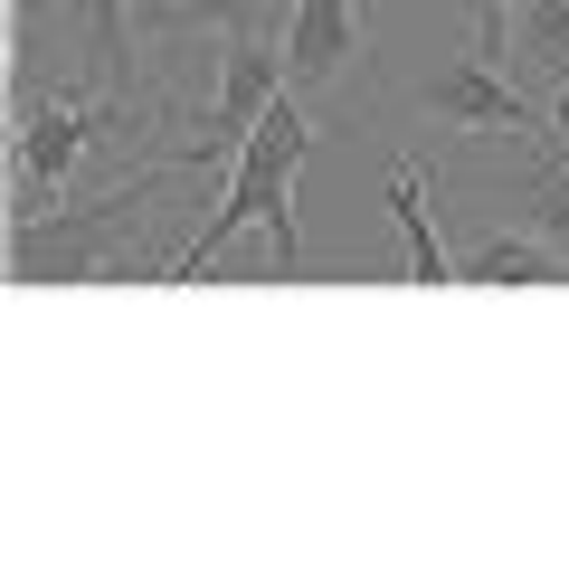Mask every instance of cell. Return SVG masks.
Here are the masks:
<instances>
[{
  "label": "cell",
  "instance_id": "cell-4",
  "mask_svg": "<svg viewBox=\"0 0 569 569\" xmlns=\"http://www.w3.org/2000/svg\"><path fill=\"white\" fill-rule=\"evenodd\" d=\"M276 96H284V39H266V20L228 29V39H219V96H209V114H200L209 171L238 162V142L257 133V114H266Z\"/></svg>",
  "mask_w": 569,
  "mask_h": 569
},
{
  "label": "cell",
  "instance_id": "cell-5",
  "mask_svg": "<svg viewBox=\"0 0 569 569\" xmlns=\"http://www.w3.org/2000/svg\"><path fill=\"white\" fill-rule=\"evenodd\" d=\"M370 67V20L361 0H295L284 10V86L295 96H332V86H351Z\"/></svg>",
  "mask_w": 569,
  "mask_h": 569
},
{
  "label": "cell",
  "instance_id": "cell-10",
  "mask_svg": "<svg viewBox=\"0 0 569 569\" xmlns=\"http://www.w3.org/2000/svg\"><path fill=\"white\" fill-rule=\"evenodd\" d=\"M266 20V0H181V20L171 29H200V39H228V29Z\"/></svg>",
  "mask_w": 569,
  "mask_h": 569
},
{
  "label": "cell",
  "instance_id": "cell-12",
  "mask_svg": "<svg viewBox=\"0 0 569 569\" xmlns=\"http://www.w3.org/2000/svg\"><path fill=\"white\" fill-rule=\"evenodd\" d=\"M171 20H181V0H133V29H142V39H162Z\"/></svg>",
  "mask_w": 569,
  "mask_h": 569
},
{
  "label": "cell",
  "instance_id": "cell-3",
  "mask_svg": "<svg viewBox=\"0 0 569 569\" xmlns=\"http://www.w3.org/2000/svg\"><path fill=\"white\" fill-rule=\"evenodd\" d=\"M418 123H437V133H493V142L541 133L531 86H512L503 67H493V48H456V58H437V77L418 86Z\"/></svg>",
  "mask_w": 569,
  "mask_h": 569
},
{
  "label": "cell",
  "instance_id": "cell-2",
  "mask_svg": "<svg viewBox=\"0 0 569 569\" xmlns=\"http://www.w3.org/2000/svg\"><path fill=\"white\" fill-rule=\"evenodd\" d=\"M313 104L295 96V86H284L276 104H266L257 114V133L238 142V162H228V190H219V209H209L200 219V238L181 247V257H171V276L162 284H200L209 266L228 257V247L247 238V228H266V266H276L284 284L305 276V238H295V171L313 162Z\"/></svg>",
  "mask_w": 569,
  "mask_h": 569
},
{
  "label": "cell",
  "instance_id": "cell-8",
  "mask_svg": "<svg viewBox=\"0 0 569 569\" xmlns=\"http://www.w3.org/2000/svg\"><path fill=\"white\" fill-rule=\"evenodd\" d=\"M437 181L427 171H399L389 181V219H399V238H408V284H466V266L447 257V238H437Z\"/></svg>",
  "mask_w": 569,
  "mask_h": 569
},
{
  "label": "cell",
  "instance_id": "cell-13",
  "mask_svg": "<svg viewBox=\"0 0 569 569\" xmlns=\"http://www.w3.org/2000/svg\"><path fill=\"white\" fill-rule=\"evenodd\" d=\"M550 142H560V152H569V86H560V96H550Z\"/></svg>",
  "mask_w": 569,
  "mask_h": 569
},
{
  "label": "cell",
  "instance_id": "cell-6",
  "mask_svg": "<svg viewBox=\"0 0 569 569\" xmlns=\"http://www.w3.org/2000/svg\"><path fill=\"white\" fill-rule=\"evenodd\" d=\"M493 200H503L522 228H541V238L569 257V152H560L550 133H541V142H531V133L512 142V171L493 181Z\"/></svg>",
  "mask_w": 569,
  "mask_h": 569
},
{
  "label": "cell",
  "instance_id": "cell-7",
  "mask_svg": "<svg viewBox=\"0 0 569 569\" xmlns=\"http://www.w3.org/2000/svg\"><path fill=\"white\" fill-rule=\"evenodd\" d=\"M456 266H466V284H560L569 276V257L541 238V228H522V219L493 228V238H475Z\"/></svg>",
  "mask_w": 569,
  "mask_h": 569
},
{
  "label": "cell",
  "instance_id": "cell-1",
  "mask_svg": "<svg viewBox=\"0 0 569 569\" xmlns=\"http://www.w3.org/2000/svg\"><path fill=\"white\" fill-rule=\"evenodd\" d=\"M190 171H209L200 142H181V152H162V162H133L104 200L86 209H48V219H10V284L20 295H48V284H104V276H133V266H152V200H171V190L190 181ZM162 276V266H152Z\"/></svg>",
  "mask_w": 569,
  "mask_h": 569
},
{
  "label": "cell",
  "instance_id": "cell-9",
  "mask_svg": "<svg viewBox=\"0 0 569 569\" xmlns=\"http://www.w3.org/2000/svg\"><path fill=\"white\" fill-rule=\"evenodd\" d=\"M512 67H522L531 96L569 86V0H522L512 10Z\"/></svg>",
  "mask_w": 569,
  "mask_h": 569
},
{
  "label": "cell",
  "instance_id": "cell-11",
  "mask_svg": "<svg viewBox=\"0 0 569 569\" xmlns=\"http://www.w3.org/2000/svg\"><path fill=\"white\" fill-rule=\"evenodd\" d=\"M456 10L475 20V48H493V58L512 48V10H522V0H456Z\"/></svg>",
  "mask_w": 569,
  "mask_h": 569
}]
</instances>
